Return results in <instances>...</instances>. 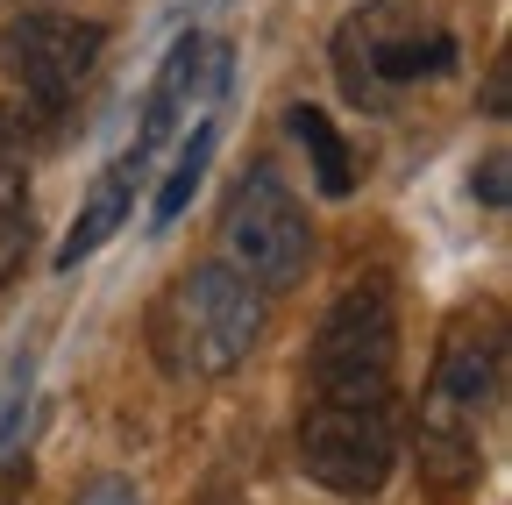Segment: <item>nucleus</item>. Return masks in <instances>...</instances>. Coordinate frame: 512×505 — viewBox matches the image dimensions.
<instances>
[{
  "label": "nucleus",
  "mask_w": 512,
  "mask_h": 505,
  "mask_svg": "<svg viewBox=\"0 0 512 505\" xmlns=\"http://www.w3.org/2000/svg\"><path fill=\"white\" fill-rule=\"evenodd\" d=\"M335 65H342V86L349 100H384L399 86H420L434 72L456 65V43L427 22H392V0L377 8H356L335 36Z\"/></svg>",
  "instance_id": "obj_7"
},
{
  "label": "nucleus",
  "mask_w": 512,
  "mask_h": 505,
  "mask_svg": "<svg viewBox=\"0 0 512 505\" xmlns=\"http://www.w3.org/2000/svg\"><path fill=\"white\" fill-rule=\"evenodd\" d=\"M221 249L228 271L249 278L256 292H292L313 264V221L299 193L278 178V164H256L235 178V193L221 207Z\"/></svg>",
  "instance_id": "obj_4"
},
{
  "label": "nucleus",
  "mask_w": 512,
  "mask_h": 505,
  "mask_svg": "<svg viewBox=\"0 0 512 505\" xmlns=\"http://www.w3.org/2000/svg\"><path fill=\"white\" fill-rule=\"evenodd\" d=\"M313 399L320 406H392L399 385V313L384 278H356L335 292L313 335Z\"/></svg>",
  "instance_id": "obj_2"
},
{
  "label": "nucleus",
  "mask_w": 512,
  "mask_h": 505,
  "mask_svg": "<svg viewBox=\"0 0 512 505\" xmlns=\"http://www.w3.org/2000/svg\"><path fill=\"white\" fill-rule=\"evenodd\" d=\"M214 143H221V129H214V114H200V121H185V150H178V164L164 171V185H157V200H150V221L157 228H171L178 214H185V200H192V185L207 178V164H214Z\"/></svg>",
  "instance_id": "obj_10"
},
{
  "label": "nucleus",
  "mask_w": 512,
  "mask_h": 505,
  "mask_svg": "<svg viewBox=\"0 0 512 505\" xmlns=\"http://www.w3.org/2000/svg\"><path fill=\"white\" fill-rule=\"evenodd\" d=\"M299 470L335 498H377L399 470V420L392 406H306L299 420Z\"/></svg>",
  "instance_id": "obj_5"
},
{
  "label": "nucleus",
  "mask_w": 512,
  "mask_h": 505,
  "mask_svg": "<svg viewBox=\"0 0 512 505\" xmlns=\"http://www.w3.org/2000/svg\"><path fill=\"white\" fill-rule=\"evenodd\" d=\"M221 505H228V498H221Z\"/></svg>",
  "instance_id": "obj_14"
},
{
  "label": "nucleus",
  "mask_w": 512,
  "mask_h": 505,
  "mask_svg": "<svg viewBox=\"0 0 512 505\" xmlns=\"http://www.w3.org/2000/svg\"><path fill=\"white\" fill-rule=\"evenodd\" d=\"M498 385H505L498 313L491 306L456 313L448 335H441V356H434V377H427V413H420V434H427L434 463H448V470L477 463V427L498 406Z\"/></svg>",
  "instance_id": "obj_3"
},
{
  "label": "nucleus",
  "mask_w": 512,
  "mask_h": 505,
  "mask_svg": "<svg viewBox=\"0 0 512 505\" xmlns=\"http://www.w3.org/2000/svg\"><path fill=\"white\" fill-rule=\"evenodd\" d=\"M285 129L306 143V157H313V185H320V200H349V185H356V164H349V150H342V136H335V121L320 114V107H292L285 114Z\"/></svg>",
  "instance_id": "obj_9"
},
{
  "label": "nucleus",
  "mask_w": 512,
  "mask_h": 505,
  "mask_svg": "<svg viewBox=\"0 0 512 505\" xmlns=\"http://www.w3.org/2000/svg\"><path fill=\"white\" fill-rule=\"evenodd\" d=\"M22 249H29V207H22V193H15V178H0V285L15 278Z\"/></svg>",
  "instance_id": "obj_11"
},
{
  "label": "nucleus",
  "mask_w": 512,
  "mask_h": 505,
  "mask_svg": "<svg viewBox=\"0 0 512 505\" xmlns=\"http://www.w3.org/2000/svg\"><path fill=\"white\" fill-rule=\"evenodd\" d=\"M79 505H143V498H136V484H121V477H100V484H93Z\"/></svg>",
  "instance_id": "obj_13"
},
{
  "label": "nucleus",
  "mask_w": 512,
  "mask_h": 505,
  "mask_svg": "<svg viewBox=\"0 0 512 505\" xmlns=\"http://www.w3.org/2000/svg\"><path fill=\"white\" fill-rule=\"evenodd\" d=\"M477 185H484V193H477L484 207H505V150H491V157H484V171H477Z\"/></svg>",
  "instance_id": "obj_12"
},
{
  "label": "nucleus",
  "mask_w": 512,
  "mask_h": 505,
  "mask_svg": "<svg viewBox=\"0 0 512 505\" xmlns=\"http://www.w3.org/2000/svg\"><path fill=\"white\" fill-rule=\"evenodd\" d=\"M107 50V29L100 22H72V15H22L0 29V72L15 79V93L43 114V121H64L79 107L93 65Z\"/></svg>",
  "instance_id": "obj_6"
},
{
  "label": "nucleus",
  "mask_w": 512,
  "mask_h": 505,
  "mask_svg": "<svg viewBox=\"0 0 512 505\" xmlns=\"http://www.w3.org/2000/svg\"><path fill=\"white\" fill-rule=\"evenodd\" d=\"M264 292L235 278L228 264H192L178 271L150 306V356L171 377H228L264 342Z\"/></svg>",
  "instance_id": "obj_1"
},
{
  "label": "nucleus",
  "mask_w": 512,
  "mask_h": 505,
  "mask_svg": "<svg viewBox=\"0 0 512 505\" xmlns=\"http://www.w3.org/2000/svg\"><path fill=\"white\" fill-rule=\"evenodd\" d=\"M136 185H143V164L136 157H114L107 171H100V185H93V193H86V207H79V221L72 228H64V249H57V271H72V264H86L93 257V249L121 228V214H128V200H136Z\"/></svg>",
  "instance_id": "obj_8"
}]
</instances>
